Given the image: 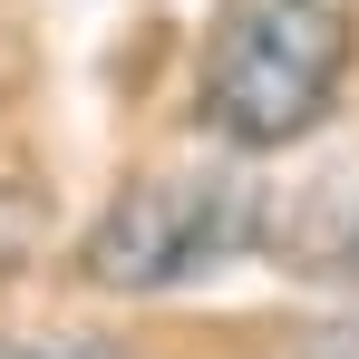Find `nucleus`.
Segmentation results:
<instances>
[{
  "label": "nucleus",
  "mask_w": 359,
  "mask_h": 359,
  "mask_svg": "<svg viewBox=\"0 0 359 359\" xmlns=\"http://www.w3.org/2000/svg\"><path fill=\"white\" fill-rule=\"evenodd\" d=\"M350 49V0H214L194 59V126L233 156L301 146L340 107Z\"/></svg>",
  "instance_id": "nucleus-1"
},
{
  "label": "nucleus",
  "mask_w": 359,
  "mask_h": 359,
  "mask_svg": "<svg viewBox=\"0 0 359 359\" xmlns=\"http://www.w3.org/2000/svg\"><path fill=\"white\" fill-rule=\"evenodd\" d=\"M272 194L243 165H156L107 194V214L78 233V282L88 292H175L224 272L233 252L262 243Z\"/></svg>",
  "instance_id": "nucleus-2"
},
{
  "label": "nucleus",
  "mask_w": 359,
  "mask_h": 359,
  "mask_svg": "<svg viewBox=\"0 0 359 359\" xmlns=\"http://www.w3.org/2000/svg\"><path fill=\"white\" fill-rule=\"evenodd\" d=\"M262 252L282 272H301V282L359 292V156H340V165H320L311 184H292L262 214Z\"/></svg>",
  "instance_id": "nucleus-3"
},
{
  "label": "nucleus",
  "mask_w": 359,
  "mask_h": 359,
  "mask_svg": "<svg viewBox=\"0 0 359 359\" xmlns=\"http://www.w3.org/2000/svg\"><path fill=\"white\" fill-rule=\"evenodd\" d=\"M0 359H136V350L97 340V330H20V340H0Z\"/></svg>",
  "instance_id": "nucleus-4"
},
{
  "label": "nucleus",
  "mask_w": 359,
  "mask_h": 359,
  "mask_svg": "<svg viewBox=\"0 0 359 359\" xmlns=\"http://www.w3.org/2000/svg\"><path fill=\"white\" fill-rule=\"evenodd\" d=\"M292 359H359V330H301Z\"/></svg>",
  "instance_id": "nucleus-5"
}]
</instances>
